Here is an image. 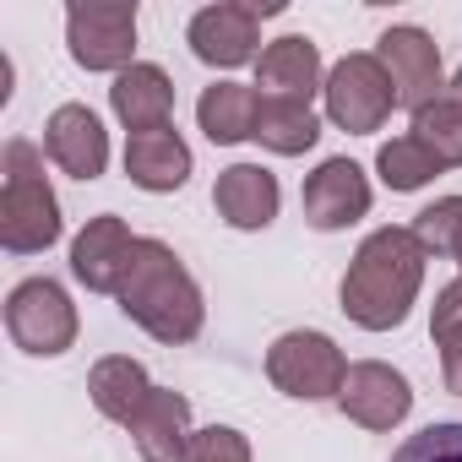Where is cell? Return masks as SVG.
I'll use <instances>...</instances> for the list:
<instances>
[{"label":"cell","instance_id":"cell-11","mask_svg":"<svg viewBox=\"0 0 462 462\" xmlns=\"http://www.w3.org/2000/svg\"><path fill=\"white\" fill-rule=\"evenodd\" d=\"M44 152L71 180H98L109 169V131L98 125L88 104H60L44 125Z\"/></svg>","mask_w":462,"mask_h":462},{"label":"cell","instance_id":"cell-1","mask_svg":"<svg viewBox=\"0 0 462 462\" xmlns=\"http://www.w3.org/2000/svg\"><path fill=\"white\" fill-rule=\"evenodd\" d=\"M424 262L430 251L419 245L413 228H375V235L354 251L348 273H343V316L365 332H392L408 321L419 283H424Z\"/></svg>","mask_w":462,"mask_h":462},{"label":"cell","instance_id":"cell-4","mask_svg":"<svg viewBox=\"0 0 462 462\" xmlns=\"http://www.w3.org/2000/svg\"><path fill=\"white\" fill-rule=\"evenodd\" d=\"M66 44L82 71H131L136 60V0H71Z\"/></svg>","mask_w":462,"mask_h":462},{"label":"cell","instance_id":"cell-28","mask_svg":"<svg viewBox=\"0 0 462 462\" xmlns=\"http://www.w3.org/2000/svg\"><path fill=\"white\" fill-rule=\"evenodd\" d=\"M451 327H462V278L440 289V300H435V316H430V332H451Z\"/></svg>","mask_w":462,"mask_h":462},{"label":"cell","instance_id":"cell-15","mask_svg":"<svg viewBox=\"0 0 462 462\" xmlns=\"http://www.w3.org/2000/svg\"><path fill=\"white\" fill-rule=\"evenodd\" d=\"M256 88L262 98H283V104H310V93H321V50L300 33L273 39L256 60Z\"/></svg>","mask_w":462,"mask_h":462},{"label":"cell","instance_id":"cell-10","mask_svg":"<svg viewBox=\"0 0 462 462\" xmlns=\"http://www.w3.org/2000/svg\"><path fill=\"white\" fill-rule=\"evenodd\" d=\"M337 408H343L354 424H365V430H392V424L408 419L413 392H408V375H402V370H392V365H381V359H359V365H348V375H343Z\"/></svg>","mask_w":462,"mask_h":462},{"label":"cell","instance_id":"cell-21","mask_svg":"<svg viewBox=\"0 0 462 462\" xmlns=\"http://www.w3.org/2000/svg\"><path fill=\"white\" fill-rule=\"evenodd\" d=\"M316 136H321V120L310 115V104L262 98V109H256V136H251V142H262V147L278 152V158H294V152H310Z\"/></svg>","mask_w":462,"mask_h":462},{"label":"cell","instance_id":"cell-22","mask_svg":"<svg viewBox=\"0 0 462 462\" xmlns=\"http://www.w3.org/2000/svg\"><path fill=\"white\" fill-rule=\"evenodd\" d=\"M408 136H419V142L440 158V169H462V104H457L451 93H440L435 104H424V109L413 115Z\"/></svg>","mask_w":462,"mask_h":462},{"label":"cell","instance_id":"cell-12","mask_svg":"<svg viewBox=\"0 0 462 462\" xmlns=\"http://www.w3.org/2000/svg\"><path fill=\"white\" fill-rule=\"evenodd\" d=\"M131 251H136V235L125 228V217H115V212L88 217V228L71 240V273L93 294H120V278H125Z\"/></svg>","mask_w":462,"mask_h":462},{"label":"cell","instance_id":"cell-19","mask_svg":"<svg viewBox=\"0 0 462 462\" xmlns=\"http://www.w3.org/2000/svg\"><path fill=\"white\" fill-rule=\"evenodd\" d=\"M88 397H93V408H98L104 419H115V424L131 430V419H136V413L147 408V397H152V381H147V370H142L136 359L109 354V359L93 365V375H88Z\"/></svg>","mask_w":462,"mask_h":462},{"label":"cell","instance_id":"cell-18","mask_svg":"<svg viewBox=\"0 0 462 462\" xmlns=\"http://www.w3.org/2000/svg\"><path fill=\"white\" fill-rule=\"evenodd\" d=\"M125 174H131V185H142V190H152V196L180 190V185L190 180V147L180 142L174 125L142 131V136L125 142Z\"/></svg>","mask_w":462,"mask_h":462},{"label":"cell","instance_id":"cell-9","mask_svg":"<svg viewBox=\"0 0 462 462\" xmlns=\"http://www.w3.org/2000/svg\"><path fill=\"white\" fill-rule=\"evenodd\" d=\"M375 60L386 66L392 88H397V104L408 115H419L424 104H435L451 82L440 77V44L424 33V28H386L381 44H375Z\"/></svg>","mask_w":462,"mask_h":462},{"label":"cell","instance_id":"cell-29","mask_svg":"<svg viewBox=\"0 0 462 462\" xmlns=\"http://www.w3.org/2000/svg\"><path fill=\"white\" fill-rule=\"evenodd\" d=\"M446 93H451V98H457V104H462V71H457V77H451V88H446Z\"/></svg>","mask_w":462,"mask_h":462},{"label":"cell","instance_id":"cell-5","mask_svg":"<svg viewBox=\"0 0 462 462\" xmlns=\"http://www.w3.org/2000/svg\"><path fill=\"white\" fill-rule=\"evenodd\" d=\"M6 332L23 354L55 359L77 343V305L55 278H28L6 300Z\"/></svg>","mask_w":462,"mask_h":462},{"label":"cell","instance_id":"cell-26","mask_svg":"<svg viewBox=\"0 0 462 462\" xmlns=\"http://www.w3.org/2000/svg\"><path fill=\"white\" fill-rule=\"evenodd\" d=\"M185 462H251V440L228 424H207V430H196Z\"/></svg>","mask_w":462,"mask_h":462},{"label":"cell","instance_id":"cell-17","mask_svg":"<svg viewBox=\"0 0 462 462\" xmlns=\"http://www.w3.org/2000/svg\"><path fill=\"white\" fill-rule=\"evenodd\" d=\"M131 435H136V451H142L147 462H185V457H190V440H196V430H190V402H185L180 392L152 386L147 408L131 419Z\"/></svg>","mask_w":462,"mask_h":462},{"label":"cell","instance_id":"cell-13","mask_svg":"<svg viewBox=\"0 0 462 462\" xmlns=\"http://www.w3.org/2000/svg\"><path fill=\"white\" fill-rule=\"evenodd\" d=\"M370 212V180L354 158H327L310 180H305V217L310 228L332 235V228H348Z\"/></svg>","mask_w":462,"mask_h":462},{"label":"cell","instance_id":"cell-27","mask_svg":"<svg viewBox=\"0 0 462 462\" xmlns=\"http://www.w3.org/2000/svg\"><path fill=\"white\" fill-rule=\"evenodd\" d=\"M435 337V348H440V375H446V386L462 397V327H451V332H430Z\"/></svg>","mask_w":462,"mask_h":462},{"label":"cell","instance_id":"cell-16","mask_svg":"<svg viewBox=\"0 0 462 462\" xmlns=\"http://www.w3.org/2000/svg\"><path fill=\"white\" fill-rule=\"evenodd\" d=\"M109 104H115V115H120V125H125L131 136H142V131H163L169 115H174V82H169L163 66L136 60L131 71L115 77Z\"/></svg>","mask_w":462,"mask_h":462},{"label":"cell","instance_id":"cell-7","mask_svg":"<svg viewBox=\"0 0 462 462\" xmlns=\"http://www.w3.org/2000/svg\"><path fill=\"white\" fill-rule=\"evenodd\" d=\"M327 120L348 136H370L386 125L392 104H397V88L386 77V66L375 55H343L327 77Z\"/></svg>","mask_w":462,"mask_h":462},{"label":"cell","instance_id":"cell-24","mask_svg":"<svg viewBox=\"0 0 462 462\" xmlns=\"http://www.w3.org/2000/svg\"><path fill=\"white\" fill-rule=\"evenodd\" d=\"M413 235L430 256H451L462 267V196H440L435 207H424L413 217Z\"/></svg>","mask_w":462,"mask_h":462},{"label":"cell","instance_id":"cell-8","mask_svg":"<svg viewBox=\"0 0 462 462\" xmlns=\"http://www.w3.org/2000/svg\"><path fill=\"white\" fill-rule=\"evenodd\" d=\"M283 6L278 0H262V6H240V0H217V6L196 12L190 17V50L196 60L217 66V71H235L245 60H262L256 44H262V17H278Z\"/></svg>","mask_w":462,"mask_h":462},{"label":"cell","instance_id":"cell-20","mask_svg":"<svg viewBox=\"0 0 462 462\" xmlns=\"http://www.w3.org/2000/svg\"><path fill=\"white\" fill-rule=\"evenodd\" d=\"M256 109H262V98H256L245 82H212V88L201 93V104H196V120H201L207 142L235 147V142L256 136Z\"/></svg>","mask_w":462,"mask_h":462},{"label":"cell","instance_id":"cell-14","mask_svg":"<svg viewBox=\"0 0 462 462\" xmlns=\"http://www.w3.org/2000/svg\"><path fill=\"white\" fill-rule=\"evenodd\" d=\"M278 201H283V190H278V174L273 169H262V163H228L223 174H217V185H212V207H217V217L228 223V228H267L273 217H278Z\"/></svg>","mask_w":462,"mask_h":462},{"label":"cell","instance_id":"cell-23","mask_svg":"<svg viewBox=\"0 0 462 462\" xmlns=\"http://www.w3.org/2000/svg\"><path fill=\"white\" fill-rule=\"evenodd\" d=\"M375 169H381V180H386L392 190H419V185H430V180L440 174V158H435L419 136H392V142L375 152Z\"/></svg>","mask_w":462,"mask_h":462},{"label":"cell","instance_id":"cell-3","mask_svg":"<svg viewBox=\"0 0 462 462\" xmlns=\"http://www.w3.org/2000/svg\"><path fill=\"white\" fill-rule=\"evenodd\" d=\"M60 240V201L44 174V152L28 136H12L0 152V245L12 256L50 251Z\"/></svg>","mask_w":462,"mask_h":462},{"label":"cell","instance_id":"cell-6","mask_svg":"<svg viewBox=\"0 0 462 462\" xmlns=\"http://www.w3.org/2000/svg\"><path fill=\"white\" fill-rule=\"evenodd\" d=\"M343 375H348V359H343V348L327 332H283L267 348V381L283 397H300V402L337 397Z\"/></svg>","mask_w":462,"mask_h":462},{"label":"cell","instance_id":"cell-2","mask_svg":"<svg viewBox=\"0 0 462 462\" xmlns=\"http://www.w3.org/2000/svg\"><path fill=\"white\" fill-rule=\"evenodd\" d=\"M115 300H120L125 321H136L158 343H190L201 332V321H207L196 278L185 273V262L163 240H136Z\"/></svg>","mask_w":462,"mask_h":462},{"label":"cell","instance_id":"cell-25","mask_svg":"<svg viewBox=\"0 0 462 462\" xmlns=\"http://www.w3.org/2000/svg\"><path fill=\"white\" fill-rule=\"evenodd\" d=\"M392 462H462V419H446V424H424L419 435H408Z\"/></svg>","mask_w":462,"mask_h":462}]
</instances>
